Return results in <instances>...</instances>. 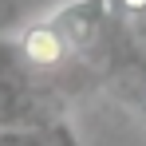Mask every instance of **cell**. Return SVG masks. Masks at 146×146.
<instances>
[{
    "mask_svg": "<svg viewBox=\"0 0 146 146\" xmlns=\"http://www.w3.org/2000/svg\"><path fill=\"white\" fill-rule=\"evenodd\" d=\"M48 20L63 32L67 48L79 55V51H95L99 44L107 40V28H111L115 16H111L99 0H67V4H59V8L51 12Z\"/></svg>",
    "mask_w": 146,
    "mask_h": 146,
    "instance_id": "obj_1",
    "label": "cell"
},
{
    "mask_svg": "<svg viewBox=\"0 0 146 146\" xmlns=\"http://www.w3.org/2000/svg\"><path fill=\"white\" fill-rule=\"evenodd\" d=\"M99 4H103V8H107V12H111V16H115V12H119V0H99Z\"/></svg>",
    "mask_w": 146,
    "mask_h": 146,
    "instance_id": "obj_3",
    "label": "cell"
},
{
    "mask_svg": "<svg viewBox=\"0 0 146 146\" xmlns=\"http://www.w3.org/2000/svg\"><path fill=\"white\" fill-rule=\"evenodd\" d=\"M16 51H20L24 63H32V67H48V71L59 67V63L71 55L63 32L51 24L48 16H44V20H32V24H24L20 32H16Z\"/></svg>",
    "mask_w": 146,
    "mask_h": 146,
    "instance_id": "obj_2",
    "label": "cell"
}]
</instances>
